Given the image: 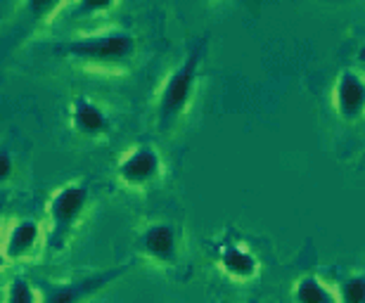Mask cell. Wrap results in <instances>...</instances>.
<instances>
[{"label":"cell","instance_id":"obj_1","mask_svg":"<svg viewBox=\"0 0 365 303\" xmlns=\"http://www.w3.org/2000/svg\"><path fill=\"white\" fill-rule=\"evenodd\" d=\"M60 53L71 62H78L91 69H123L133 62L138 53V41L130 31L107 28L98 33H83L78 38L67 41Z\"/></svg>","mask_w":365,"mask_h":303},{"label":"cell","instance_id":"obj_2","mask_svg":"<svg viewBox=\"0 0 365 303\" xmlns=\"http://www.w3.org/2000/svg\"><path fill=\"white\" fill-rule=\"evenodd\" d=\"M91 204V187L86 183H64L50 194L46 204L43 247L50 254H62L69 247L78 223L83 220Z\"/></svg>","mask_w":365,"mask_h":303},{"label":"cell","instance_id":"obj_3","mask_svg":"<svg viewBox=\"0 0 365 303\" xmlns=\"http://www.w3.org/2000/svg\"><path fill=\"white\" fill-rule=\"evenodd\" d=\"M204 50H207V46H204V43H197V46L185 55V60L171 71L169 78H166L162 85V90H159L157 128L162 133H169L171 128L182 119V114L187 112L190 102H192L197 81H200L202 62H204Z\"/></svg>","mask_w":365,"mask_h":303},{"label":"cell","instance_id":"obj_4","mask_svg":"<svg viewBox=\"0 0 365 303\" xmlns=\"http://www.w3.org/2000/svg\"><path fill=\"white\" fill-rule=\"evenodd\" d=\"M130 268H133V263H121L114 265V268L91 272V275L67 280V282H46V280H38L36 287H38L41 303H86L88 299L98 297L102 289H107L109 285H114L116 280H121Z\"/></svg>","mask_w":365,"mask_h":303},{"label":"cell","instance_id":"obj_5","mask_svg":"<svg viewBox=\"0 0 365 303\" xmlns=\"http://www.w3.org/2000/svg\"><path fill=\"white\" fill-rule=\"evenodd\" d=\"M164 161L162 154L150 142H140V145L130 147L126 154L116 164V178L121 185L130 187V190H145L155 180L162 176Z\"/></svg>","mask_w":365,"mask_h":303},{"label":"cell","instance_id":"obj_6","mask_svg":"<svg viewBox=\"0 0 365 303\" xmlns=\"http://www.w3.org/2000/svg\"><path fill=\"white\" fill-rule=\"evenodd\" d=\"M135 247L140 256L150 258L157 265H173L178 263L180 244H178V230L171 223H152L138 235Z\"/></svg>","mask_w":365,"mask_h":303},{"label":"cell","instance_id":"obj_7","mask_svg":"<svg viewBox=\"0 0 365 303\" xmlns=\"http://www.w3.org/2000/svg\"><path fill=\"white\" fill-rule=\"evenodd\" d=\"M43 244V225L34 218H19L7 230L3 244H0V256L5 263H21L29 261Z\"/></svg>","mask_w":365,"mask_h":303},{"label":"cell","instance_id":"obj_8","mask_svg":"<svg viewBox=\"0 0 365 303\" xmlns=\"http://www.w3.org/2000/svg\"><path fill=\"white\" fill-rule=\"evenodd\" d=\"M332 105L344 121L365 117V78L356 71H341L332 90Z\"/></svg>","mask_w":365,"mask_h":303},{"label":"cell","instance_id":"obj_9","mask_svg":"<svg viewBox=\"0 0 365 303\" xmlns=\"http://www.w3.org/2000/svg\"><path fill=\"white\" fill-rule=\"evenodd\" d=\"M69 124L71 128L83 135V138H105L112 131V119L102 107L91 97L78 95L71 100L69 110Z\"/></svg>","mask_w":365,"mask_h":303},{"label":"cell","instance_id":"obj_10","mask_svg":"<svg viewBox=\"0 0 365 303\" xmlns=\"http://www.w3.org/2000/svg\"><path fill=\"white\" fill-rule=\"evenodd\" d=\"M218 263L225 275L237 282H250L259 275V258L242 244H225L218 254Z\"/></svg>","mask_w":365,"mask_h":303},{"label":"cell","instance_id":"obj_11","mask_svg":"<svg viewBox=\"0 0 365 303\" xmlns=\"http://www.w3.org/2000/svg\"><path fill=\"white\" fill-rule=\"evenodd\" d=\"M292 297H294V303H339L337 292H332L330 287L323 285V280H318L316 275L299 277Z\"/></svg>","mask_w":365,"mask_h":303},{"label":"cell","instance_id":"obj_12","mask_svg":"<svg viewBox=\"0 0 365 303\" xmlns=\"http://www.w3.org/2000/svg\"><path fill=\"white\" fill-rule=\"evenodd\" d=\"M3 303H41L38 287L24 275H14L10 285L5 287Z\"/></svg>","mask_w":365,"mask_h":303},{"label":"cell","instance_id":"obj_13","mask_svg":"<svg viewBox=\"0 0 365 303\" xmlns=\"http://www.w3.org/2000/svg\"><path fill=\"white\" fill-rule=\"evenodd\" d=\"M339 303H365V275H351L337 287Z\"/></svg>","mask_w":365,"mask_h":303},{"label":"cell","instance_id":"obj_14","mask_svg":"<svg viewBox=\"0 0 365 303\" xmlns=\"http://www.w3.org/2000/svg\"><path fill=\"white\" fill-rule=\"evenodd\" d=\"M29 12H34L36 19H48L53 17L57 10H62V7H67V3H26Z\"/></svg>","mask_w":365,"mask_h":303},{"label":"cell","instance_id":"obj_15","mask_svg":"<svg viewBox=\"0 0 365 303\" xmlns=\"http://www.w3.org/2000/svg\"><path fill=\"white\" fill-rule=\"evenodd\" d=\"M12 176H14V156L7 147H0V185H5Z\"/></svg>","mask_w":365,"mask_h":303},{"label":"cell","instance_id":"obj_16","mask_svg":"<svg viewBox=\"0 0 365 303\" xmlns=\"http://www.w3.org/2000/svg\"><path fill=\"white\" fill-rule=\"evenodd\" d=\"M3 211H5V206H3V199H0V223H3Z\"/></svg>","mask_w":365,"mask_h":303},{"label":"cell","instance_id":"obj_17","mask_svg":"<svg viewBox=\"0 0 365 303\" xmlns=\"http://www.w3.org/2000/svg\"><path fill=\"white\" fill-rule=\"evenodd\" d=\"M0 19H3V17H0Z\"/></svg>","mask_w":365,"mask_h":303}]
</instances>
